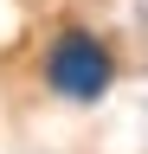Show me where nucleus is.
I'll list each match as a JSON object with an SVG mask.
<instances>
[{"label":"nucleus","instance_id":"1","mask_svg":"<svg viewBox=\"0 0 148 154\" xmlns=\"http://www.w3.org/2000/svg\"><path fill=\"white\" fill-rule=\"evenodd\" d=\"M45 84L71 96V103H97V96L116 84V58L97 32H65L58 45L45 51Z\"/></svg>","mask_w":148,"mask_h":154}]
</instances>
